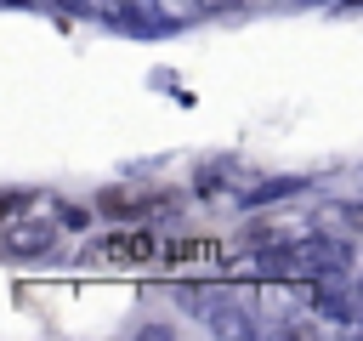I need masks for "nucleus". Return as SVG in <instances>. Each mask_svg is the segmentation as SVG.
I'll return each mask as SVG.
<instances>
[{
    "label": "nucleus",
    "mask_w": 363,
    "mask_h": 341,
    "mask_svg": "<svg viewBox=\"0 0 363 341\" xmlns=\"http://www.w3.org/2000/svg\"><path fill=\"white\" fill-rule=\"evenodd\" d=\"M79 256L91 267H108V273H136V267H153L159 261V239L142 227V222H119L108 233H91L79 244Z\"/></svg>",
    "instance_id": "1"
},
{
    "label": "nucleus",
    "mask_w": 363,
    "mask_h": 341,
    "mask_svg": "<svg viewBox=\"0 0 363 341\" xmlns=\"http://www.w3.org/2000/svg\"><path fill=\"white\" fill-rule=\"evenodd\" d=\"M96 210L113 216V222H159V216L182 210V193L176 188H153V182H119V188L96 193Z\"/></svg>",
    "instance_id": "2"
},
{
    "label": "nucleus",
    "mask_w": 363,
    "mask_h": 341,
    "mask_svg": "<svg viewBox=\"0 0 363 341\" xmlns=\"http://www.w3.org/2000/svg\"><path fill=\"white\" fill-rule=\"evenodd\" d=\"M51 244H57V222L45 210H28V216L0 222V256H45Z\"/></svg>",
    "instance_id": "3"
},
{
    "label": "nucleus",
    "mask_w": 363,
    "mask_h": 341,
    "mask_svg": "<svg viewBox=\"0 0 363 341\" xmlns=\"http://www.w3.org/2000/svg\"><path fill=\"white\" fill-rule=\"evenodd\" d=\"M221 256H227V250H221L216 239H170V244H159V261L176 267V273H182V267H216Z\"/></svg>",
    "instance_id": "4"
},
{
    "label": "nucleus",
    "mask_w": 363,
    "mask_h": 341,
    "mask_svg": "<svg viewBox=\"0 0 363 341\" xmlns=\"http://www.w3.org/2000/svg\"><path fill=\"white\" fill-rule=\"evenodd\" d=\"M28 210H45V193H34V188H0V222L28 216Z\"/></svg>",
    "instance_id": "5"
}]
</instances>
